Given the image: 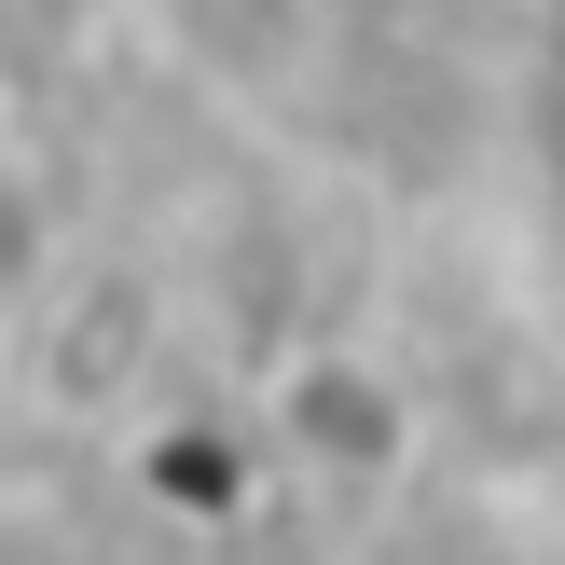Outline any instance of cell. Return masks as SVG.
<instances>
[{
    "mask_svg": "<svg viewBox=\"0 0 565 565\" xmlns=\"http://www.w3.org/2000/svg\"><path fill=\"white\" fill-rule=\"evenodd\" d=\"M138 28H152V55L180 83H207L235 110H276V97H303L331 70L345 0H138Z\"/></svg>",
    "mask_w": 565,
    "mask_h": 565,
    "instance_id": "6da1fadb",
    "label": "cell"
},
{
    "mask_svg": "<svg viewBox=\"0 0 565 565\" xmlns=\"http://www.w3.org/2000/svg\"><path fill=\"white\" fill-rule=\"evenodd\" d=\"M42 276H55V180L0 138V345L28 331V303H42Z\"/></svg>",
    "mask_w": 565,
    "mask_h": 565,
    "instance_id": "7a4b0ae2",
    "label": "cell"
}]
</instances>
